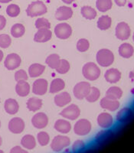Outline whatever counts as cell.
Segmentation results:
<instances>
[{"instance_id": "obj_55", "label": "cell", "mask_w": 134, "mask_h": 153, "mask_svg": "<svg viewBox=\"0 0 134 153\" xmlns=\"http://www.w3.org/2000/svg\"><path fill=\"white\" fill-rule=\"evenodd\" d=\"M0 128H1V121H0Z\"/></svg>"}, {"instance_id": "obj_13", "label": "cell", "mask_w": 134, "mask_h": 153, "mask_svg": "<svg viewBox=\"0 0 134 153\" xmlns=\"http://www.w3.org/2000/svg\"><path fill=\"white\" fill-rule=\"evenodd\" d=\"M48 83L45 79H38L33 83L32 85V92L38 96H42L47 93Z\"/></svg>"}, {"instance_id": "obj_27", "label": "cell", "mask_w": 134, "mask_h": 153, "mask_svg": "<svg viewBox=\"0 0 134 153\" xmlns=\"http://www.w3.org/2000/svg\"><path fill=\"white\" fill-rule=\"evenodd\" d=\"M21 145L23 148L28 150H31L35 148L36 146V140L32 135H25L21 139Z\"/></svg>"}, {"instance_id": "obj_56", "label": "cell", "mask_w": 134, "mask_h": 153, "mask_svg": "<svg viewBox=\"0 0 134 153\" xmlns=\"http://www.w3.org/2000/svg\"><path fill=\"white\" fill-rule=\"evenodd\" d=\"M133 106H134V101H133Z\"/></svg>"}, {"instance_id": "obj_8", "label": "cell", "mask_w": 134, "mask_h": 153, "mask_svg": "<svg viewBox=\"0 0 134 153\" xmlns=\"http://www.w3.org/2000/svg\"><path fill=\"white\" fill-rule=\"evenodd\" d=\"M80 110L78 106L75 104H71L65 107L60 113L61 117L69 120H75L80 117Z\"/></svg>"}, {"instance_id": "obj_30", "label": "cell", "mask_w": 134, "mask_h": 153, "mask_svg": "<svg viewBox=\"0 0 134 153\" xmlns=\"http://www.w3.org/2000/svg\"><path fill=\"white\" fill-rule=\"evenodd\" d=\"M123 96V91L118 87H111L106 92V97L111 100H118Z\"/></svg>"}, {"instance_id": "obj_24", "label": "cell", "mask_w": 134, "mask_h": 153, "mask_svg": "<svg viewBox=\"0 0 134 153\" xmlns=\"http://www.w3.org/2000/svg\"><path fill=\"white\" fill-rule=\"evenodd\" d=\"M16 92L19 97H25L29 94L30 85L26 81H19L17 82L16 86Z\"/></svg>"}, {"instance_id": "obj_25", "label": "cell", "mask_w": 134, "mask_h": 153, "mask_svg": "<svg viewBox=\"0 0 134 153\" xmlns=\"http://www.w3.org/2000/svg\"><path fill=\"white\" fill-rule=\"evenodd\" d=\"M45 70V67L41 64H38V63L32 64L28 68V75L30 77H32V78L38 77L44 73Z\"/></svg>"}, {"instance_id": "obj_23", "label": "cell", "mask_w": 134, "mask_h": 153, "mask_svg": "<svg viewBox=\"0 0 134 153\" xmlns=\"http://www.w3.org/2000/svg\"><path fill=\"white\" fill-rule=\"evenodd\" d=\"M54 128L60 133L67 134L71 129V124L68 120H57L54 123Z\"/></svg>"}, {"instance_id": "obj_11", "label": "cell", "mask_w": 134, "mask_h": 153, "mask_svg": "<svg viewBox=\"0 0 134 153\" xmlns=\"http://www.w3.org/2000/svg\"><path fill=\"white\" fill-rule=\"evenodd\" d=\"M25 124L24 120L20 117H14L9 122L8 128L12 133L20 134L24 131Z\"/></svg>"}, {"instance_id": "obj_49", "label": "cell", "mask_w": 134, "mask_h": 153, "mask_svg": "<svg viewBox=\"0 0 134 153\" xmlns=\"http://www.w3.org/2000/svg\"><path fill=\"white\" fill-rule=\"evenodd\" d=\"M3 57H4L3 52H2V51L0 49V63H1V61H2V59H3Z\"/></svg>"}, {"instance_id": "obj_37", "label": "cell", "mask_w": 134, "mask_h": 153, "mask_svg": "<svg viewBox=\"0 0 134 153\" xmlns=\"http://www.w3.org/2000/svg\"><path fill=\"white\" fill-rule=\"evenodd\" d=\"M70 68H71L70 63L67 60L61 59V62H60L59 65L57 66V68L55 70L56 71L60 74H67L69 71Z\"/></svg>"}, {"instance_id": "obj_9", "label": "cell", "mask_w": 134, "mask_h": 153, "mask_svg": "<svg viewBox=\"0 0 134 153\" xmlns=\"http://www.w3.org/2000/svg\"><path fill=\"white\" fill-rule=\"evenodd\" d=\"M115 31H115V35L120 40H127L130 37V28L129 25L124 22L118 23Z\"/></svg>"}, {"instance_id": "obj_45", "label": "cell", "mask_w": 134, "mask_h": 153, "mask_svg": "<svg viewBox=\"0 0 134 153\" xmlns=\"http://www.w3.org/2000/svg\"><path fill=\"white\" fill-rule=\"evenodd\" d=\"M11 153H27V150H25L22 149L19 146H16L14 148H12L10 151Z\"/></svg>"}, {"instance_id": "obj_22", "label": "cell", "mask_w": 134, "mask_h": 153, "mask_svg": "<svg viewBox=\"0 0 134 153\" xmlns=\"http://www.w3.org/2000/svg\"><path fill=\"white\" fill-rule=\"evenodd\" d=\"M4 108H5V112L8 114L15 115L19 112V105L16 100L9 98V99H7L5 101Z\"/></svg>"}, {"instance_id": "obj_50", "label": "cell", "mask_w": 134, "mask_h": 153, "mask_svg": "<svg viewBox=\"0 0 134 153\" xmlns=\"http://www.w3.org/2000/svg\"><path fill=\"white\" fill-rule=\"evenodd\" d=\"M130 78L134 81V72H130Z\"/></svg>"}, {"instance_id": "obj_5", "label": "cell", "mask_w": 134, "mask_h": 153, "mask_svg": "<svg viewBox=\"0 0 134 153\" xmlns=\"http://www.w3.org/2000/svg\"><path fill=\"white\" fill-rule=\"evenodd\" d=\"M71 145V139L66 136H56L51 143V148L54 152H60Z\"/></svg>"}, {"instance_id": "obj_52", "label": "cell", "mask_w": 134, "mask_h": 153, "mask_svg": "<svg viewBox=\"0 0 134 153\" xmlns=\"http://www.w3.org/2000/svg\"><path fill=\"white\" fill-rule=\"evenodd\" d=\"M2 137L0 136V146H2Z\"/></svg>"}, {"instance_id": "obj_31", "label": "cell", "mask_w": 134, "mask_h": 153, "mask_svg": "<svg viewBox=\"0 0 134 153\" xmlns=\"http://www.w3.org/2000/svg\"><path fill=\"white\" fill-rule=\"evenodd\" d=\"M112 24V19L110 16H102L98 21V28L102 31H105L110 28Z\"/></svg>"}, {"instance_id": "obj_33", "label": "cell", "mask_w": 134, "mask_h": 153, "mask_svg": "<svg viewBox=\"0 0 134 153\" xmlns=\"http://www.w3.org/2000/svg\"><path fill=\"white\" fill-rule=\"evenodd\" d=\"M80 13L83 17L85 18L86 19H89V20H93L97 16V12L95 9L88 5L83 6L80 9Z\"/></svg>"}, {"instance_id": "obj_28", "label": "cell", "mask_w": 134, "mask_h": 153, "mask_svg": "<svg viewBox=\"0 0 134 153\" xmlns=\"http://www.w3.org/2000/svg\"><path fill=\"white\" fill-rule=\"evenodd\" d=\"M65 87V81L61 78H55L51 81L49 88V92L51 94H57L63 91Z\"/></svg>"}, {"instance_id": "obj_54", "label": "cell", "mask_w": 134, "mask_h": 153, "mask_svg": "<svg viewBox=\"0 0 134 153\" xmlns=\"http://www.w3.org/2000/svg\"><path fill=\"white\" fill-rule=\"evenodd\" d=\"M0 152H3V151H2V150H0Z\"/></svg>"}, {"instance_id": "obj_18", "label": "cell", "mask_w": 134, "mask_h": 153, "mask_svg": "<svg viewBox=\"0 0 134 153\" xmlns=\"http://www.w3.org/2000/svg\"><path fill=\"white\" fill-rule=\"evenodd\" d=\"M104 78L110 84H116L121 78V72L117 68H110L105 72Z\"/></svg>"}, {"instance_id": "obj_39", "label": "cell", "mask_w": 134, "mask_h": 153, "mask_svg": "<svg viewBox=\"0 0 134 153\" xmlns=\"http://www.w3.org/2000/svg\"><path fill=\"white\" fill-rule=\"evenodd\" d=\"M6 13L12 18L17 17L20 14V8L16 4H10L6 8Z\"/></svg>"}, {"instance_id": "obj_21", "label": "cell", "mask_w": 134, "mask_h": 153, "mask_svg": "<svg viewBox=\"0 0 134 153\" xmlns=\"http://www.w3.org/2000/svg\"><path fill=\"white\" fill-rule=\"evenodd\" d=\"M113 132L110 129H106L104 130H101L98 132L95 136L96 143L99 145H103L108 142L113 137Z\"/></svg>"}, {"instance_id": "obj_15", "label": "cell", "mask_w": 134, "mask_h": 153, "mask_svg": "<svg viewBox=\"0 0 134 153\" xmlns=\"http://www.w3.org/2000/svg\"><path fill=\"white\" fill-rule=\"evenodd\" d=\"M73 16V10L68 6H61L56 10L55 18L58 21L68 20Z\"/></svg>"}, {"instance_id": "obj_46", "label": "cell", "mask_w": 134, "mask_h": 153, "mask_svg": "<svg viewBox=\"0 0 134 153\" xmlns=\"http://www.w3.org/2000/svg\"><path fill=\"white\" fill-rule=\"evenodd\" d=\"M6 25V19L3 16L0 15V31L3 29Z\"/></svg>"}, {"instance_id": "obj_53", "label": "cell", "mask_w": 134, "mask_h": 153, "mask_svg": "<svg viewBox=\"0 0 134 153\" xmlns=\"http://www.w3.org/2000/svg\"><path fill=\"white\" fill-rule=\"evenodd\" d=\"M133 42H134V33H133Z\"/></svg>"}, {"instance_id": "obj_57", "label": "cell", "mask_w": 134, "mask_h": 153, "mask_svg": "<svg viewBox=\"0 0 134 153\" xmlns=\"http://www.w3.org/2000/svg\"><path fill=\"white\" fill-rule=\"evenodd\" d=\"M0 1H1V0H0Z\"/></svg>"}, {"instance_id": "obj_40", "label": "cell", "mask_w": 134, "mask_h": 153, "mask_svg": "<svg viewBox=\"0 0 134 153\" xmlns=\"http://www.w3.org/2000/svg\"><path fill=\"white\" fill-rule=\"evenodd\" d=\"M77 49L80 52H85L90 48V42L87 39L85 38H81L77 42Z\"/></svg>"}, {"instance_id": "obj_34", "label": "cell", "mask_w": 134, "mask_h": 153, "mask_svg": "<svg viewBox=\"0 0 134 153\" xmlns=\"http://www.w3.org/2000/svg\"><path fill=\"white\" fill-rule=\"evenodd\" d=\"M96 6L100 12H105L111 9L113 6V2L112 0H97Z\"/></svg>"}, {"instance_id": "obj_19", "label": "cell", "mask_w": 134, "mask_h": 153, "mask_svg": "<svg viewBox=\"0 0 134 153\" xmlns=\"http://www.w3.org/2000/svg\"><path fill=\"white\" fill-rule=\"evenodd\" d=\"M54 103L57 106L64 107L71 102V97L68 92H61L54 97Z\"/></svg>"}, {"instance_id": "obj_29", "label": "cell", "mask_w": 134, "mask_h": 153, "mask_svg": "<svg viewBox=\"0 0 134 153\" xmlns=\"http://www.w3.org/2000/svg\"><path fill=\"white\" fill-rule=\"evenodd\" d=\"M42 100L37 97H31L28 100L26 106L28 110L31 112H36L42 107Z\"/></svg>"}, {"instance_id": "obj_26", "label": "cell", "mask_w": 134, "mask_h": 153, "mask_svg": "<svg viewBox=\"0 0 134 153\" xmlns=\"http://www.w3.org/2000/svg\"><path fill=\"white\" fill-rule=\"evenodd\" d=\"M134 54V48L130 44L123 43L119 47V54L124 58H130Z\"/></svg>"}, {"instance_id": "obj_7", "label": "cell", "mask_w": 134, "mask_h": 153, "mask_svg": "<svg viewBox=\"0 0 134 153\" xmlns=\"http://www.w3.org/2000/svg\"><path fill=\"white\" fill-rule=\"evenodd\" d=\"M54 34L57 38L65 40L69 38L72 35V28L68 23H60L54 28Z\"/></svg>"}, {"instance_id": "obj_47", "label": "cell", "mask_w": 134, "mask_h": 153, "mask_svg": "<svg viewBox=\"0 0 134 153\" xmlns=\"http://www.w3.org/2000/svg\"><path fill=\"white\" fill-rule=\"evenodd\" d=\"M114 1H115V3L117 4L118 6H120V7H123V6H124L127 2V0H114Z\"/></svg>"}, {"instance_id": "obj_2", "label": "cell", "mask_w": 134, "mask_h": 153, "mask_svg": "<svg viewBox=\"0 0 134 153\" xmlns=\"http://www.w3.org/2000/svg\"><path fill=\"white\" fill-rule=\"evenodd\" d=\"M82 74L87 80L94 81L100 76V69L95 63L88 62L82 68Z\"/></svg>"}, {"instance_id": "obj_10", "label": "cell", "mask_w": 134, "mask_h": 153, "mask_svg": "<svg viewBox=\"0 0 134 153\" xmlns=\"http://www.w3.org/2000/svg\"><path fill=\"white\" fill-rule=\"evenodd\" d=\"M21 63L22 59L20 56L16 53H12V54H8L7 57H5L4 65L9 71H13L19 68V66L21 65Z\"/></svg>"}, {"instance_id": "obj_14", "label": "cell", "mask_w": 134, "mask_h": 153, "mask_svg": "<svg viewBox=\"0 0 134 153\" xmlns=\"http://www.w3.org/2000/svg\"><path fill=\"white\" fill-rule=\"evenodd\" d=\"M98 124L102 129H110L113 125V117L108 113H101L98 117Z\"/></svg>"}, {"instance_id": "obj_16", "label": "cell", "mask_w": 134, "mask_h": 153, "mask_svg": "<svg viewBox=\"0 0 134 153\" xmlns=\"http://www.w3.org/2000/svg\"><path fill=\"white\" fill-rule=\"evenodd\" d=\"M51 37H52V32L50 29H48V28L38 29V31L35 34L34 41L38 43H44V42L51 40Z\"/></svg>"}, {"instance_id": "obj_38", "label": "cell", "mask_w": 134, "mask_h": 153, "mask_svg": "<svg viewBox=\"0 0 134 153\" xmlns=\"http://www.w3.org/2000/svg\"><path fill=\"white\" fill-rule=\"evenodd\" d=\"M37 140L39 145L42 146H45L50 142V136L46 132H40L37 135Z\"/></svg>"}, {"instance_id": "obj_32", "label": "cell", "mask_w": 134, "mask_h": 153, "mask_svg": "<svg viewBox=\"0 0 134 153\" xmlns=\"http://www.w3.org/2000/svg\"><path fill=\"white\" fill-rule=\"evenodd\" d=\"M25 32V28L22 24H20V23H16L13 25L11 28V35L16 38L22 37Z\"/></svg>"}, {"instance_id": "obj_20", "label": "cell", "mask_w": 134, "mask_h": 153, "mask_svg": "<svg viewBox=\"0 0 134 153\" xmlns=\"http://www.w3.org/2000/svg\"><path fill=\"white\" fill-rule=\"evenodd\" d=\"M133 112L131 108L124 107L120 110H119L116 119H117V122L120 123H124L127 122L130 120L131 117H133Z\"/></svg>"}, {"instance_id": "obj_44", "label": "cell", "mask_w": 134, "mask_h": 153, "mask_svg": "<svg viewBox=\"0 0 134 153\" xmlns=\"http://www.w3.org/2000/svg\"><path fill=\"white\" fill-rule=\"evenodd\" d=\"M84 148H85V143L80 139H78L73 143L71 149L73 152H79L84 149Z\"/></svg>"}, {"instance_id": "obj_6", "label": "cell", "mask_w": 134, "mask_h": 153, "mask_svg": "<svg viewBox=\"0 0 134 153\" xmlns=\"http://www.w3.org/2000/svg\"><path fill=\"white\" fill-rule=\"evenodd\" d=\"M91 122L86 119H81L79 120L74 126V132L77 136H86L90 133L91 130Z\"/></svg>"}, {"instance_id": "obj_17", "label": "cell", "mask_w": 134, "mask_h": 153, "mask_svg": "<svg viewBox=\"0 0 134 153\" xmlns=\"http://www.w3.org/2000/svg\"><path fill=\"white\" fill-rule=\"evenodd\" d=\"M100 104V106L103 109L111 112L116 111L120 107V102L118 100L109 99V98L106 97L101 99Z\"/></svg>"}, {"instance_id": "obj_1", "label": "cell", "mask_w": 134, "mask_h": 153, "mask_svg": "<svg viewBox=\"0 0 134 153\" xmlns=\"http://www.w3.org/2000/svg\"><path fill=\"white\" fill-rule=\"evenodd\" d=\"M96 60L100 66L107 68L113 65L114 61V55L110 50L103 48L98 51L96 55Z\"/></svg>"}, {"instance_id": "obj_43", "label": "cell", "mask_w": 134, "mask_h": 153, "mask_svg": "<svg viewBox=\"0 0 134 153\" xmlns=\"http://www.w3.org/2000/svg\"><path fill=\"white\" fill-rule=\"evenodd\" d=\"M15 80L19 81H26L28 80V74L24 70H19L15 73Z\"/></svg>"}, {"instance_id": "obj_48", "label": "cell", "mask_w": 134, "mask_h": 153, "mask_svg": "<svg viewBox=\"0 0 134 153\" xmlns=\"http://www.w3.org/2000/svg\"><path fill=\"white\" fill-rule=\"evenodd\" d=\"M74 1L75 0H62L63 2H65V4H68V5H69V4H71L72 2H74Z\"/></svg>"}, {"instance_id": "obj_36", "label": "cell", "mask_w": 134, "mask_h": 153, "mask_svg": "<svg viewBox=\"0 0 134 153\" xmlns=\"http://www.w3.org/2000/svg\"><path fill=\"white\" fill-rule=\"evenodd\" d=\"M100 97V91L99 89L95 87H91V91L87 94L85 99L89 103H94L97 100H98Z\"/></svg>"}, {"instance_id": "obj_4", "label": "cell", "mask_w": 134, "mask_h": 153, "mask_svg": "<svg viewBox=\"0 0 134 153\" xmlns=\"http://www.w3.org/2000/svg\"><path fill=\"white\" fill-rule=\"evenodd\" d=\"M91 84H89L88 82H79L74 87V96L77 100H81L84 99L87 97V94H89V92L91 91Z\"/></svg>"}, {"instance_id": "obj_42", "label": "cell", "mask_w": 134, "mask_h": 153, "mask_svg": "<svg viewBox=\"0 0 134 153\" xmlns=\"http://www.w3.org/2000/svg\"><path fill=\"white\" fill-rule=\"evenodd\" d=\"M12 44V38L9 35L2 34L0 35V48H8Z\"/></svg>"}, {"instance_id": "obj_35", "label": "cell", "mask_w": 134, "mask_h": 153, "mask_svg": "<svg viewBox=\"0 0 134 153\" xmlns=\"http://www.w3.org/2000/svg\"><path fill=\"white\" fill-rule=\"evenodd\" d=\"M60 62H61V58H60L59 55L57 54H51L45 60V63L47 64V65H48L49 68H52V69H56L57 66L59 65Z\"/></svg>"}, {"instance_id": "obj_12", "label": "cell", "mask_w": 134, "mask_h": 153, "mask_svg": "<svg viewBox=\"0 0 134 153\" xmlns=\"http://www.w3.org/2000/svg\"><path fill=\"white\" fill-rule=\"evenodd\" d=\"M31 124L38 129H44L48 124V117L45 113H38L31 119Z\"/></svg>"}, {"instance_id": "obj_3", "label": "cell", "mask_w": 134, "mask_h": 153, "mask_svg": "<svg viewBox=\"0 0 134 153\" xmlns=\"http://www.w3.org/2000/svg\"><path fill=\"white\" fill-rule=\"evenodd\" d=\"M48 12L47 6L42 1H35L29 4L26 9V14L29 17L43 16Z\"/></svg>"}, {"instance_id": "obj_41", "label": "cell", "mask_w": 134, "mask_h": 153, "mask_svg": "<svg viewBox=\"0 0 134 153\" xmlns=\"http://www.w3.org/2000/svg\"><path fill=\"white\" fill-rule=\"evenodd\" d=\"M35 28L37 29H43V28H48L50 29L51 23L50 22L45 18H40L35 21Z\"/></svg>"}, {"instance_id": "obj_51", "label": "cell", "mask_w": 134, "mask_h": 153, "mask_svg": "<svg viewBox=\"0 0 134 153\" xmlns=\"http://www.w3.org/2000/svg\"><path fill=\"white\" fill-rule=\"evenodd\" d=\"M11 1H12V0H1L0 2L1 3H8V2H11Z\"/></svg>"}]
</instances>
